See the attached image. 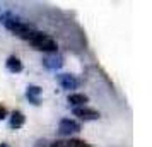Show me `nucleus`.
Masks as SVG:
<instances>
[{
	"label": "nucleus",
	"instance_id": "1",
	"mask_svg": "<svg viewBox=\"0 0 152 147\" xmlns=\"http://www.w3.org/2000/svg\"><path fill=\"white\" fill-rule=\"evenodd\" d=\"M0 24H4L10 33H14L15 36H19V38L26 39V41H28L29 38H31V34L36 31L31 24L24 22L21 17L14 15L12 12H4V14L0 15Z\"/></svg>",
	"mask_w": 152,
	"mask_h": 147
},
{
	"label": "nucleus",
	"instance_id": "2",
	"mask_svg": "<svg viewBox=\"0 0 152 147\" xmlns=\"http://www.w3.org/2000/svg\"><path fill=\"white\" fill-rule=\"evenodd\" d=\"M28 41L34 50H39L45 53H56V50H58V45H56L55 39L50 38L46 33H41V31H34Z\"/></svg>",
	"mask_w": 152,
	"mask_h": 147
},
{
	"label": "nucleus",
	"instance_id": "3",
	"mask_svg": "<svg viewBox=\"0 0 152 147\" xmlns=\"http://www.w3.org/2000/svg\"><path fill=\"white\" fill-rule=\"evenodd\" d=\"M80 132V123L72 118H62L60 125H58V133L60 135H74V133Z\"/></svg>",
	"mask_w": 152,
	"mask_h": 147
},
{
	"label": "nucleus",
	"instance_id": "4",
	"mask_svg": "<svg viewBox=\"0 0 152 147\" xmlns=\"http://www.w3.org/2000/svg\"><path fill=\"white\" fill-rule=\"evenodd\" d=\"M43 67L48 70H60L63 67V56L58 53H48V55L43 56Z\"/></svg>",
	"mask_w": 152,
	"mask_h": 147
},
{
	"label": "nucleus",
	"instance_id": "5",
	"mask_svg": "<svg viewBox=\"0 0 152 147\" xmlns=\"http://www.w3.org/2000/svg\"><path fill=\"white\" fill-rule=\"evenodd\" d=\"M56 80L62 86V89H65V91H74L80 84L79 79L75 75H72V74H56Z\"/></svg>",
	"mask_w": 152,
	"mask_h": 147
},
{
	"label": "nucleus",
	"instance_id": "6",
	"mask_svg": "<svg viewBox=\"0 0 152 147\" xmlns=\"http://www.w3.org/2000/svg\"><path fill=\"white\" fill-rule=\"evenodd\" d=\"M72 113H74V116L84 120V121H92V120H97L99 116H101V115H99V111L92 110V108H89V106L74 108V110H72Z\"/></svg>",
	"mask_w": 152,
	"mask_h": 147
},
{
	"label": "nucleus",
	"instance_id": "7",
	"mask_svg": "<svg viewBox=\"0 0 152 147\" xmlns=\"http://www.w3.org/2000/svg\"><path fill=\"white\" fill-rule=\"evenodd\" d=\"M41 92H43V89L39 87V86L29 84L28 89H26V98L29 99V103H33L34 106H39V105H41V99H39Z\"/></svg>",
	"mask_w": 152,
	"mask_h": 147
},
{
	"label": "nucleus",
	"instance_id": "8",
	"mask_svg": "<svg viewBox=\"0 0 152 147\" xmlns=\"http://www.w3.org/2000/svg\"><path fill=\"white\" fill-rule=\"evenodd\" d=\"M67 101H69L70 106L80 108V106H86L89 103V96H87V94H82V92H72V94H69Z\"/></svg>",
	"mask_w": 152,
	"mask_h": 147
},
{
	"label": "nucleus",
	"instance_id": "9",
	"mask_svg": "<svg viewBox=\"0 0 152 147\" xmlns=\"http://www.w3.org/2000/svg\"><path fill=\"white\" fill-rule=\"evenodd\" d=\"M24 123H26V116H24V113L19 111V110H14L12 115H10V128L17 130V128H21Z\"/></svg>",
	"mask_w": 152,
	"mask_h": 147
},
{
	"label": "nucleus",
	"instance_id": "10",
	"mask_svg": "<svg viewBox=\"0 0 152 147\" xmlns=\"http://www.w3.org/2000/svg\"><path fill=\"white\" fill-rule=\"evenodd\" d=\"M5 67H7L9 72H12V74H19V72H22V62L17 58V56H9L7 62H5Z\"/></svg>",
	"mask_w": 152,
	"mask_h": 147
},
{
	"label": "nucleus",
	"instance_id": "11",
	"mask_svg": "<svg viewBox=\"0 0 152 147\" xmlns=\"http://www.w3.org/2000/svg\"><path fill=\"white\" fill-rule=\"evenodd\" d=\"M65 144H67V147H92L91 144H87L82 139H69Z\"/></svg>",
	"mask_w": 152,
	"mask_h": 147
},
{
	"label": "nucleus",
	"instance_id": "12",
	"mask_svg": "<svg viewBox=\"0 0 152 147\" xmlns=\"http://www.w3.org/2000/svg\"><path fill=\"white\" fill-rule=\"evenodd\" d=\"M7 115H9V113H7V108H5L4 105H0V121L7 118Z\"/></svg>",
	"mask_w": 152,
	"mask_h": 147
},
{
	"label": "nucleus",
	"instance_id": "13",
	"mask_svg": "<svg viewBox=\"0 0 152 147\" xmlns=\"http://www.w3.org/2000/svg\"><path fill=\"white\" fill-rule=\"evenodd\" d=\"M50 147H67V144H65V140H55L50 144Z\"/></svg>",
	"mask_w": 152,
	"mask_h": 147
},
{
	"label": "nucleus",
	"instance_id": "14",
	"mask_svg": "<svg viewBox=\"0 0 152 147\" xmlns=\"http://www.w3.org/2000/svg\"><path fill=\"white\" fill-rule=\"evenodd\" d=\"M34 147H50V144H48V140L39 139V140H38V142L34 144Z\"/></svg>",
	"mask_w": 152,
	"mask_h": 147
},
{
	"label": "nucleus",
	"instance_id": "15",
	"mask_svg": "<svg viewBox=\"0 0 152 147\" xmlns=\"http://www.w3.org/2000/svg\"><path fill=\"white\" fill-rule=\"evenodd\" d=\"M0 147H10V146H9L7 142H2V144H0Z\"/></svg>",
	"mask_w": 152,
	"mask_h": 147
}]
</instances>
